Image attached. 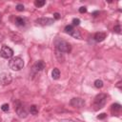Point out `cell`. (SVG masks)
I'll return each instance as SVG.
<instances>
[{
  "mask_svg": "<svg viewBox=\"0 0 122 122\" xmlns=\"http://www.w3.org/2000/svg\"><path fill=\"white\" fill-rule=\"evenodd\" d=\"M107 97H108V96H107V94H105V93H99V94H97V95L94 97V100H93V104H92L93 109H94L95 111L102 109V108L105 106L106 102H107Z\"/></svg>",
  "mask_w": 122,
  "mask_h": 122,
  "instance_id": "cell-1",
  "label": "cell"
},
{
  "mask_svg": "<svg viewBox=\"0 0 122 122\" xmlns=\"http://www.w3.org/2000/svg\"><path fill=\"white\" fill-rule=\"evenodd\" d=\"M9 67L12 71H20L24 67V61L21 57H13L9 61Z\"/></svg>",
  "mask_w": 122,
  "mask_h": 122,
  "instance_id": "cell-2",
  "label": "cell"
},
{
  "mask_svg": "<svg viewBox=\"0 0 122 122\" xmlns=\"http://www.w3.org/2000/svg\"><path fill=\"white\" fill-rule=\"evenodd\" d=\"M55 47H56V51L57 52H70L71 51V45L64 41V40H57L55 43Z\"/></svg>",
  "mask_w": 122,
  "mask_h": 122,
  "instance_id": "cell-3",
  "label": "cell"
},
{
  "mask_svg": "<svg viewBox=\"0 0 122 122\" xmlns=\"http://www.w3.org/2000/svg\"><path fill=\"white\" fill-rule=\"evenodd\" d=\"M0 55L3 57V58H6V59H10L12 57L13 55V51L8 47V46H3L2 49H1V51H0Z\"/></svg>",
  "mask_w": 122,
  "mask_h": 122,
  "instance_id": "cell-4",
  "label": "cell"
},
{
  "mask_svg": "<svg viewBox=\"0 0 122 122\" xmlns=\"http://www.w3.org/2000/svg\"><path fill=\"white\" fill-rule=\"evenodd\" d=\"M11 82V76L8 72H2L0 74V83L2 85H8Z\"/></svg>",
  "mask_w": 122,
  "mask_h": 122,
  "instance_id": "cell-5",
  "label": "cell"
},
{
  "mask_svg": "<svg viewBox=\"0 0 122 122\" xmlns=\"http://www.w3.org/2000/svg\"><path fill=\"white\" fill-rule=\"evenodd\" d=\"M70 104L72 106V107H75V108H81L85 105V100L82 99V98H79V97H75V98H72L70 102Z\"/></svg>",
  "mask_w": 122,
  "mask_h": 122,
  "instance_id": "cell-6",
  "label": "cell"
},
{
  "mask_svg": "<svg viewBox=\"0 0 122 122\" xmlns=\"http://www.w3.org/2000/svg\"><path fill=\"white\" fill-rule=\"evenodd\" d=\"M36 23L39 25H42V26H49L53 23V19L48 18V17H42V18H38L36 20Z\"/></svg>",
  "mask_w": 122,
  "mask_h": 122,
  "instance_id": "cell-7",
  "label": "cell"
},
{
  "mask_svg": "<svg viewBox=\"0 0 122 122\" xmlns=\"http://www.w3.org/2000/svg\"><path fill=\"white\" fill-rule=\"evenodd\" d=\"M45 62L44 61H42V60H38V61H36L35 62V64L33 65V70L35 71H42V70H44L45 69Z\"/></svg>",
  "mask_w": 122,
  "mask_h": 122,
  "instance_id": "cell-8",
  "label": "cell"
},
{
  "mask_svg": "<svg viewBox=\"0 0 122 122\" xmlns=\"http://www.w3.org/2000/svg\"><path fill=\"white\" fill-rule=\"evenodd\" d=\"M16 112H17V114H18L20 117H26V116H27V112L25 111L24 107H23L21 104H19V105L16 107Z\"/></svg>",
  "mask_w": 122,
  "mask_h": 122,
  "instance_id": "cell-9",
  "label": "cell"
},
{
  "mask_svg": "<svg viewBox=\"0 0 122 122\" xmlns=\"http://www.w3.org/2000/svg\"><path fill=\"white\" fill-rule=\"evenodd\" d=\"M94 40L96 41V42H102L105 38H106V33L105 32H101V31H99V32H96L95 34H94Z\"/></svg>",
  "mask_w": 122,
  "mask_h": 122,
  "instance_id": "cell-10",
  "label": "cell"
},
{
  "mask_svg": "<svg viewBox=\"0 0 122 122\" xmlns=\"http://www.w3.org/2000/svg\"><path fill=\"white\" fill-rule=\"evenodd\" d=\"M121 111V105L120 104H112V112H119Z\"/></svg>",
  "mask_w": 122,
  "mask_h": 122,
  "instance_id": "cell-11",
  "label": "cell"
},
{
  "mask_svg": "<svg viewBox=\"0 0 122 122\" xmlns=\"http://www.w3.org/2000/svg\"><path fill=\"white\" fill-rule=\"evenodd\" d=\"M74 30H75V29L73 28V26H72V25H68V26H66V27H65V30H65V32H66V33H69V34H71H71H72V32L74 31Z\"/></svg>",
  "mask_w": 122,
  "mask_h": 122,
  "instance_id": "cell-12",
  "label": "cell"
},
{
  "mask_svg": "<svg viewBox=\"0 0 122 122\" xmlns=\"http://www.w3.org/2000/svg\"><path fill=\"white\" fill-rule=\"evenodd\" d=\"M51 76H52V78H53V79H55V80L59 78V76H60V71H59V70H58L57 68H55V69H53V70H52Z\"/></svg>",
  "mask_w": 122,
  "mask_h": 122,
  "instance_id": "cell-13",
  "label": "cell"
},
{
  "mask_svg": "<svg viewBox=\"0 0 122 122\" xmlns=\"http://www.w3.org/2000/svg\"><path fill=\"white\" fill-rule=\"evenodd\" d=\"M14 22H15V25H17L19 27H22V26L25 25V20L22 17H16Z\"/></svg>",
  "mask_w": 122,
  "mask_h": 122,
  "instance_id": "cell-14",
  "label": "cell"
},
{
  "mask_svg": "<svg viewBox=\"0 0 122 122\" xmlns=\"http://www.w3.org/2000/svg\"><path fill=\"white\" fill-rule=\"evenodd\" d=\"M45 4H46V1L45 0H36L34 2V5H35L36 8H40V7L44 6Z\"/></svg>",
  "mask_w": 122,
  "mask_h": 122,
  "instance_id": "cell-15",
  "label": "cell"
},
{
  "mask_svg": "<svg viewBox=\"0 0 122 122\" xmlns=\"http://www.w3.org/2000/svg\"><path fill=\"white\" fill-rule=\"evenodd\" d=\"M94 87L97 88V89H101L103 87V81L100 80V79H97L94 81Z\"/></svg>",
  "mask_w": 122,
  "mask_h": 122,
  "instance_id": "cell-16",
  "label": "cell"
},
{
  "mask_svg": "<svg viewBox=\"0 0 122 122\" xmlns=\"http://www.w3.org/2000/svg\"><path fill=\"white\" fill-rule=\"evenodd\" d=\"M30 113L31 114H37L38 113V109H37V107L35 106V105H32V106H30Z\"/></svg>",
  "mask_w": 122,
  "mask_h": 122,
  "instance_id": "cell-17",
  "label": "cell"
},
{
  "mask_svg": "<svg viewBox=\"0 0 122 122\" xmlns=\"http://www.w3.org/2000/svg\"><path fill=\"white\" fill-rule=\"evenodd\" d=\"M1 109H2V111H4V112H8L9 109H10V107H9L8 104H3V105L1 106Z\"/></svg>",
  "mask_w": 122,
  "mask_h": 122,
  "instance_id": "cell-18",
  "label": "cell"
},
{
  "mask_svg": "<svg viewBox=\"0 0 122 122\" xmlns=\"http://www.w3.org/2000/svg\"><path fill=\"white\" fill-rule=\"evenodd\" d=\"M72 24H73V26H78L80 24V20L78 18H73L72 19Z\"/></svg>",
  "mask_w": 122,
  "mask_h": 122,
  "instance_id": "cell-19",
  "label": "cell"
},
{
  "mask_svg": "<svg viewBox=\"0 0 122 122\" xmlns=\"http://www.w3.org/2000/svg\"><path fill=\"white\" fill-rule=\"evenodd\" d=\"M16 10H19V11H23V10H24V6H23L22 4H18V5L16 6Z\"/></svg>",
  "mask_w": 122,
  "mask_h": 122,
  "instance_id": "cell-20",
  "label": "cell"
},
{
  "mask_svg": "<svg viewBox=\"0 0 122 122\" xmlns=\"http://www.w3.org/2000/svg\"><path fill=\"white\" fill-rule=\"evenodd\" d=\"M114 31L115 32H117V33H120L121 32V28H120V26L119 25H116V26H114Z\"/></svg>",
  "mask_w": 122,
  "mask_h": 122,
  "instance_id": "cell-21",
  "label": "cell"
},
{
  "mask_svg": "<svg viewBox=\"0 0 122 122\" xmlns=\"http://www.w3.org/2000/svg\"><path fill=\"white\" fill-rule=\"evenodd\" d=\"M86 11H87V8H86V7H80V8H79V12L84 13V12H86Z\"/></svg>",
  "mask_w": 122,
  "mask_h": 122,
  "instance_id": "cell-22",
  "label": "cell"
},
{
  "mask_svg": "<svg viewBox=\"0 0 122 122\" xmlns=\"http://www.w3.org/2000/svg\"><path fill=\"white\" fill-rule=\"evenodd\" d=\"M106 116H107L106 113H100L99 115H97V118H98V119H103V118H105Z\"/></svg>",
  "mask_w": 122,
  "mask_h": 122,
  "instance_id": "cell-23",
  "label": "cell"
},
{
  "mask_svg": "<svg viewBox=\"0 0 122 122\" xmlns=\"http://www.w3.org/2000/svg\"><path fill=\"white\" fill-rule=\"evenodd\" d=\"M53 16H54L55 19H59V18H60V14H59L58 12H55V13L53 14Z\"/></svg>",
  "mask_w": 122,
  "mask_h": 122,
  "instance_id": "cell-24",
  "label": "cell"
},
{
  "mask_svg": "<svg viewBox=\"0 0 122 122\" xmlns=\"http://www.w3.org/2000/svg\"><path fill=\"white\" fill-rule=\"evenodd\" d=\"M120 84H121V82H118V83H117V87H118L119 89H121V87H120Z\"/></svg>",
  "mask_w": 122,
  "mask_h": 122,
  "instance_id": "cell-25",
  "label": "cell"
},
{
  "mask_svg": "<svg viewBox=\"0 0 122 122\" xmlns=\"http://www.w3.org/2000/svg\"><path fill=\"white\" fill-rule=\"evenodd\" d=\"M0 19H1V18H0Z\"/></svg>",
  "mask_w": 122,
  "mask_h": 122,
  "instance_id": "cell-26",
  "label": "cell"
}]
</instances>
